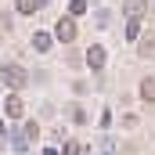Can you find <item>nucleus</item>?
<instances>
[{
	"label": "nucleus",
	"instance_id": "39448f33",
	"mask_svg": "<svg viewBox=\"0 0 155 155\" xmlns=\"http://www.w3.org/2000/svg\"><path fill=\"white\" fill-rule=\"evenodd\" d=\"M4 112H7L11 119H22V116H25V105H22V97H18V94H11V97L4 101Z\"/></svg>",
	"mask_w": 155,
	"mask_h": 155
},
{
	"label": "nucleus",
	"instance_id": "9b49d317",
	"mask_svg": "<svg viewBox=\"0 0 155 155\" xmlns=\"http://www.w3.org/2000/svg\"><path fill=\"white\" fill-rule=\"evenodd\" d=\"M22 137H25V141H36V137H40V126H36V123H25Z\"/></svg>",
	"mask_w": 155,
	"mask_h": 155
},
{
	"label": "nucleus",
	"instance_id": "f8f14e48",
	"mask_svg": "<svg viewBox=\"0 0 155 155\" xmlns=\"http://www.w3.org/2000/svg\"><path fill=\"white\" fill-rule=\"evenodd\" d=\"M87 11V0H69V15L76 18V15H83Z\"/></svg>",
	"mask_w": 155,
	"mask_h": 155
},
{
	"label": "nucleus",
	"instance_id": "20e7f679",
	"mask_svg": "<svg viewBox=\"0 0 155 155\" xmlns=\"http://www.w3.org/2000/svg\"><path fill=\"white\" fill-rule=\"evenodd\" d=\"M123 11H126V18H144L148 0H123Z\"/></svg>",
	"mask_w": 155,
	"mask_h": 155
},
{
	"label": "nucleus",
	"instance_id": "f03ea898",
	"mask_svg": "<svg viewBox=\"0 0 155 155\" xmlns=\"http://www.w3.org/2000/svg\"><path fill=\"white\" fill-rule=\"evenodd\" d=\"M54 36L61 40V43H72V40H76V22H72V15H69V18H61V22L54 25Z\"/></svg>",
	"mask_w": 155,
	"mask_h": 155
},
{
	"label": "nucleus",
	"instance_id": "9d476101",
	"mask_svg": "<svg viewBox=\"0 0 155 155\" xmlns=\"http://www.w3.org/2000/svg\"><path fill=\"white\" fill-rule=\"evenodd\" d=\"M141 36V18H130V25H126V40H137Z\"/></svg>",
	"mask_w": 155,
	"mask_h": 155
},
{
	"label": "nucleus",
	"instance_id": "ddd939ff",
	"mask_svg": "<svg viewBox=\"0 0 155 155\" xmlns=\"http://www.w3.org/2000/svg\"><path fill=\"white\" fill-rule=\"evenodd\" d=\"M65 155H83V152H79V144H76V141H69V144H65Z\"/></svg>",
	"mask_w": 155,
	"mask_h": 155
},
{
	"label": "nucleus",
	"instance_id": "423d86ee",
	"mask_svg": "<svg viewBox=\"0 0 155 155\" xmlns=\"http://www.w3.org/2000/svg\"><path fill=\"white\" fill-rule=\"evenodd\" d=\"M51 43H54L51 33H33V51H51Z\"/></svg>",
	"mask_w": 155,
	"mask_h": 155
},
{
	"label": "nucleus",
	"instance_id": "6e6552de",
	"mask_svg": "<svg viewBox=\"0 0 155 155\" xmlns=\"http://www.w3.org/2000/svg\"><path fill=\"white\" fill-rule=\"evenodd\" d=\"M137 51H141L144 58H152L155 54V36H141V47H137Z\"/></svg>",
	"mask_w": 155,
	"mask_h": 155
},
{
	"label": "nucleus",
	"instance_id": "4468645a",
	"mask_svg": "<svg viewBox=\"0 0 155 155\" xmlns=\"http://www.w3.org/2000/svg\"><path fill=\"white\" fill-rule=\"evenodd\" d=\"M152 11H155V4H152Z\"/></svg>",
	"mask_w": 155,
	"mask_h": 155
},
{
	"label": "nucleus",
	"instance_id": "f257e3e1",
	"mask_svg": "<svg viewBox=\"0 0 155 155\" xmlns=\"http://www.w3.org/2000/svg\"><path fill=\"white\" fill-rule=\"evenodd\" d=\"M0 79H4V83H7L11 90H22V87L29 83V79H25V69H22V65H4V69H0Z\"/></svg>",
	"mask_w": 155,
	"mask_h": 155
},
{
	"label": "nucleus",
	"instance_id": "7ed1b4c3",
	"mask_svg": "<svg viewBox=\"0 0 155 155\" xmlns=\"http://www.w3.org/2000/svg\"><path fill=\"white\" fill-rule=\"evenodd\" d=\"M87 65H90L94 72H101V69H105V47H101V43H94V47L87 51Z\"/></svg>",
	"mask_w": 155,
	"mask_h": 155
},
{
	"label": "nucleus",
	"instance_id": "1a4fd4ad",
	"mask_svg": "<svg viewBox=\"0 0 155 155\" xmlns=\"http://www.w3.org/2000/svg\"><path fill=\"white\" fill-rule=\"evenodd\" d=\"M15 4H18V11H22V15H33V11L40 7V0H15Z\"/></svg>",
	"mask_w": 155,
	"mask_h": 155
},
{
	"label": "nucleus",
	"instance_id": "0eeeda50",
	"mask_svg": "<svg viewBox=\"0 0 155 155\" xmlns=\"http://www.w3.org/2000/svg\"><path fill=\"white\" fill-rule=\"evenodd\" d=\"M141 97H144L148 105L155 101V79H141Z\"/></svg>",
	"mask_w": 155,
	"mask_h": 155
}]
</instances>
